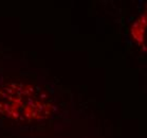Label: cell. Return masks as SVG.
<instances>
[{
  "label": "cell",
  "mask_w": 147,
  "mask_h": 138,
  "mask_svg": "<svg viewBox=\"0 0 147 138\" xmlns=\"http://www.w3.org/2000/svg\"><path fill=\"white\" fill-rule=\"evenodd\" d=\"M46 96L22 83L5 85L0 90V113L18 121H36L46 116Z\"/></svg>",
  "instance_id": "6da1fadb"
}]
</instances>
